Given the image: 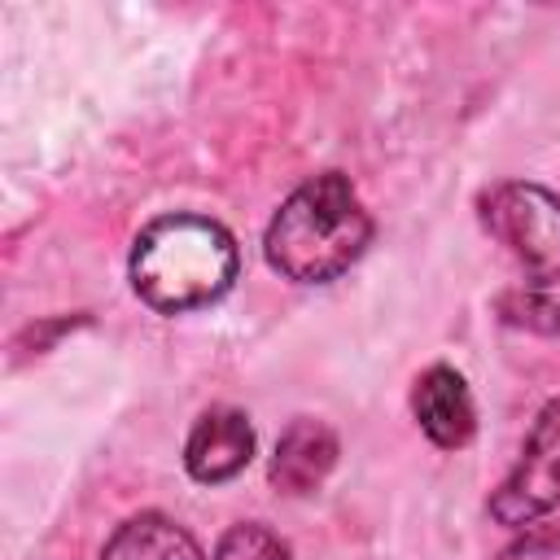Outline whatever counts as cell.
<instances>
[{
  "mask_svg": "<svg viewBox=\"0 0 560 560\" xmlns=\"http://www.w3.org/2000/svg\"><path fill=\"white\" fill-rule=\"evenodd\" d=\"M214 560H293L289 547L280 542V534H271L267 525L258 521H241L232 525L219 547H214Z\"/></svg>",
  "mask_w": 560,
  "mask_h": 560,
  "instance_id": "9",
  "label": "cell"
},
{
  "mask_svg": "<svg viewBox=\"0 0 560 560\" xmlns=\"http://www.w3.org/2000/svg\"><path fill=\"white\" fill-rule=\"evenodd\" d=\"M249 459H254V429H249L245 411L210 407L206 416H197V424L188 433V446H184V464L197 481H206V486L228 481Z\"/></svg>",
  "mask_w": 560,
  "mask_h": 560,
  "instance_id": "5",
  "label": "cell"
},
{
  "mask_svg": "<svg viewBox=\"0 0 560 560\" xmlns=\"http://www.w3.org/2000/svg\"><path fill=\"white\" fill-rule=\"evenodd\" d=\"M481 219L534 284L560 280V197L512 179L486 192Z\"/></svg>",
  "mask_w": 560,
  "mask_h": 560,
  "instance_id": "3",
  "label": "cell"
},
{
  "mask_svg": "<svg viewBox=\"0 0 560 560\" xmlns=\"http://www.w3.org/2000/svg\"><path fill=\"white\" fill-rule=\"evenodd\" d=\"M368 241H372V219L359 192L350 188L346 175L324 171L280 201L276 219L267 223L262 249L284 280L328 284L341 271H350V262H359Z\"/></svg>",
  "mask_w": 560,
  "mask_h": 560,
  "instance_id": "1",
  "label": "cell"
},
{
  "mask_svg": "<svg viewBox=\"0 0 560 560\" xmlns=\"http://www.w3.org/2000/svg\"><path fill=\"white\" fill-rule=\"evenodd\" d=\"M101 560H206V556L184 525H175L162 512H140L109 534Z\"/></svg>",
  "mask_w": 560,
  "mask_h": 560,
  "instance_id": "8",
  "label": "cell"
},
{
  "mask_svg": "<svg viewBox=\"0 0 560 560\" xmlns=\"http://www.w3.org/2000/svg\"><path fill=\"white\" fill-rule=\"evenodd\" d=\"M337 464V438L324 420H311V416H298L280 442H276V455H271V481L284 490V494H311L324 486V477L332 472Z\"/></svg>",
  "mask_w": 560,
  "mask_h": 560,
  "instance_id": "7",
  "label": "cell"
},
{
  "mask_svg": "<svg viewBox=\"0 0 560 560\" xmlns=\"http://www.w3.org/2000/svg\"><path fill=\"white\" fill-rule=\"evenodd\" d=\"M411 411H416L420 429L429 433V442H433V446H446V451L468 446V438H472V429H477L472 394H468L464 376H459L455 368H446V363L429 368V372L416 381V389H411Z\"/></svg>",
  "mask_w": 560,
  "mask_h": 560,
  "instance_id": "6",
  "label": "cell"
},
{
  "mask_svg": "<svg viewBox=\"0 0 560 560\" xmlns=\"http://www.w3.org/2000/svg\"><path fill=\"white\" fill-rule=\"evenodd\" d=\"M236 241L206 214H162L131 245V289L162 315L219 302L236 280Z\"/></svg>",
  "mask_w": 560,
  "mask_h": 560,
  "instance_id": "2",
  "label": "cell"
},
{
  "mask_svg": "<svg viewBox=\"0 0 560 560\" xmlns=\"http://www.w3.org/2000/svg\"><path fill=\"white\" fill-rule=\"evenodd\" d=\"M556 503H560V398L538 411L516 468L490 494V516L508 529H525L538 516H547Z\"/></svg>",
  "mask_w": 560,
  "mask_h": 560,
  "instance_id": "4",
  "label": "cell"
},
{
  "mask_svg": "<svg viewBox=\"0 0 560 560\" xmlns=\"http://www.w3.org/2000/svg\"><path fill=\"white\" fill-rule=\"evenodd\" d=\"M499 306H503V319H512V324H529V328H547V332L560 328V306L538 293H508Z\"/></svg>",
  "mask_w": 560,
  "mask_h": 560,
  "instance_id": "10",
  "label": "cell"
},
{
  "mask_svg": "<svg viewBox=\"0 0 560 560\" xmlns=\"http://www.w3.org/2000/svg\"><path fill=\"white\" fill-rule=\"evenodd\" d=\"M499 560H560V525H534L525 534H516Z\"/></svg>",
  "mask_w": 560,
  "mask_h": 560,
  "instance_id": "11",
  "label": "cell"
}]
</instances>
